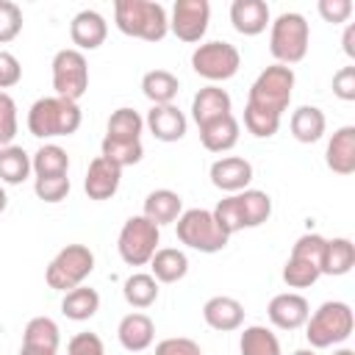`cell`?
<instances>
[{
    "mask_svg": "<svg viewBox=\"0 0 355 355\" xmlns=\"http://www.w3.org/2000/svg\"><path fill=\"white\" fill-rule=\"evenodd\" d=\"M291 355H316V349H297V352H291Z\"/></svg>",
    "mask_w": 355,
    "mask_h": 355,
    "instance_id": "f5cc1de1",
    "label": "cell"
},
{
    "mask_svg": "<svg viewBox=\"0 0 355 355\" xmlns=\"http://www.w3.org/2000/svg\"><path fill=\"white\" fill-rule=\"evenodd\" d=\"M211 214H214L216 225L227 236H233L244 227H261L272 216V197L261 189H244L239 194L222 197Z\"/></svg>",
    "mask_w": 355,
    "mask_h": 355,
    "instance_id": "6da1fadb",
    "label": "cell"
},
{
    "mask_svg": "<svg viewBox=\"0 0 355 355\" xmlns=\"http://www.w3.org/2000/svg\"><path fill=\"white\" fill-rule=\"evenodd\" d=\"M333 94L344 103L355 100V67H341L333 75Z\"/></svg>",
    "mask_w": 355,
    "mask_h": 355,
    "instance_id": "7dc6e473",
    "label": "cell"
},
{
    "mask_svg": "<svg viewBox=\"0 0 355 355\" xmlns=\"http://www.w3.org/2000/svg\"><path fill=\"white\" fill-rule=\"evenodd\" d=\"M119 183H122V169L116 164H111L103 155L89 161V169L83 178V191L89 200H97V202L111 200L119 191Z\"/></svg>",
    "mask_w": 355,
    "mask_h": 355,
    "instance_id": "9a60e30c",
    "label": "cell"
},
{
    "mask_svg": "<svg viewBox=\"0 0 355 355\" xmlns=\"http://www.w3.org/2000/svg\"><path fill=\"white\" fill-rule=\"evenodd\" d=\"M158 291H161V288H158V280H155L150 272H133V275H128L125 283H122V297H125V302H128L130 308H136V311H144V308L155 305Z\"/></svg>",
    "mask_w": 355,
    "mask_h": 355,
    "instance_id": "f1b7e54d",
    "label": "cell"
},
{
    "mask_svg": "<svg viewBox=\"0 0 355 355\" xmlns=\"http://www.w3.org/2000/svg\"><path fill=\"white\" fill-rule=\"evenodd\" d=\"M211 183L225 194H239L252 183V164L241 155H222L208 169Z\"/></svg>",
    "mask_w": 355,
    "mask_h": 355,
    "instance_id": "4fadbf2b",
    "label": "cell"
},
{
    "mask_svg": "<svg viewBox=\"0 0 355 355\" xmlns=\"http://www.w3.org/2000/svg\"><path fill=\"white\" fill-rule=\"evenodd\" d=\"M178 92H180V80L169 69H150L141 78V94L153 105H169V103H175Z\"/></svg>",
    "mask_w": 355,
    "mask_h": 355,
    "instance_id": "83f0119b",
    "label": "cell"
},
{
    "mask_svg": "<svg viewBox=\"0 0 355 355\" xmlns=\"http://www.w3.org/2000/svg\"><path fill=\"white\" fill-rule=\"evenodd\" d=\"M19 130V114L17 103L8 92H0V147L14 144V136Z\"/></svg>",
    "mask_w": 355,
    "mask_h": 355,
    "instance_id": "ab89813d",
    "label": "cell"
},
{
    "mask_svg": "<svg viewBox=\"0 0 355 355\" xmlns=\"http://www.w3.org/2000/svg\"><path fill=\"white\" fill-rule=\"evenodd\" d=\"M58 344H61V330H58V324L50 316H33V319H28V324L22 330V347L58 352Z\"/></svg>",
    "mask_w": 355,
    "mask_h": 355,
    "instance_id": "d6a6232c",
    "label": "cell"
},
{
    "mask_svg": "<svg viewBox=\"0 0 355 355\" xmlns=\"http://www.w3.org/2000/svg\"><path fill=\"white\" fill-rule=\"evenodd\" d=\"M6 208H8V194H6V189L0 186V214H3Z\"/></svg>",
    "mask_w": 355,
    "mask_h": 355,
    "instance_id": "f907efd6",
    "label": "cell"
},
{
    "mask_svg": "<svg viewBox=\"0 0 355 355\" xmlns=\"http://www.w3.org/2000/svg\"><path fill=\"white\" fill-rule=\"evenodd\" d=\"M355 266V244L347 236H336L324 241V252H322V275H333L341 277Z\"/></svg>",
    "mask_w": 355,
    "mask_h": 355,
    "instance_id": "4316f807",
    "label": "cell"
},
{
    "mask_svg": "<svg viewBox=\"0 0 355 355\" xmlns=\"http://www.w3.org/2000/svg\"><path fill=\"white\" fill-rule=\"evenodd\" d=\"M183 214V197L172 189H155L144 197V205H141V216L150 219L155 227H164V225H175L178 216Z\"/></svg>",
    "mask_w": 355,
    "mask_h": 355,
    "instance_id": "603a6c76",
    "label": "cell"
},
{
    "mask_svg": "<svg viewBox=\"0 0 355 355\" xmlns=\"http://www.w3.org/2000/svg\"><path fill=\"white\" fill-rule=\"evenodd\" d=\"M114 25L125 36H133L141 42H161L169 33L166 8L155 0H116Z\"/></svg>",
    "mask_w": 355,
    "mask_h": 355,
    "instance_id": "3957f363",
    "label": "cell"
},
{
    "mask_svg": "<svg viewBox=\"0 0 355 355\" xmlns=\"http://www.w3.org/2000/svg\"><path fill=\"white\" fill-rule=\"evenodd\" d=\"M141 133H144V116L136 108L122 105V108L111 111L108 125H105V136L108 139H116V141H141Z\"/></svg>",
    "mask_w": 355,
    "mask_h": 355,
    "instance_id": "4dcf8cb0",
    "label": "cell"
},
{
    "mask_svg": "<svg viewBox=\"0 0 355 355\" xmlns=\"http://www.w3.org/2000/svg\"><path fill=\"white\" fill-rule=\"evenodd\" d=\"M100 311V294L92 286H78L61 297V313L72 322H86Z\"/></svg>",
    "mask_w": 355,
    "mask_h": 355,
    "instance_id": "f546056e",
    "label": "cell"
},
{
    "mask_svg": "<svg viewBox=\"0 0 355 355\" xmlns=\"http://www.w3.org/2000/svg\"><path fill=\"white\" fill-rule=\"evenodd\" d=\"M161 244V227H155L150 219H144L141 214L125 219L119 236H116V250L119 258L128 266H147L150 258L155 255Z\"/></svg>",
    "mask_w": 355,
    "mask_h": 355,
    "instance_id": "9c48e42d",
    "label": "cell"
},
{
    "mask_svg": "<svg viewBox=\"0 0 355 355\" xmlns=\"http://www.w3.org/2000/svg\"><path fill=\"white\" fill-rule=\"evenodd\" d=\"M319 14L324 22H333V25H341L352 17V0H319Z\"/></svg>",
    "mask_w": 355,
    "mask_h": 355,
    "instance_id": "bcb514c9",
    "label": "cell"
},
{
    "mask_svg": "<svg viewBox=\"0 0 355 355\" xmlns=\"http://www.w3.org/2000/svg\"><path fill=\"white\" fill-rule=\"evenodd\" d=\"M308 44H311V28L302 14L283 11L269 22V53L275 55V64L283 67L300 64L308 55Z\"/></svg>",
    "mask_w": 355,
    "mask_h": 355,
    "instance_id": "5b68a950",
    "label": "cell"
},
{
    "mask_svg": "<svg viewBox=\"0 0 355 355\" xmlns=\"http://www.w3.org/2000/svg\"><path fill=\"white\" fill-rule=\"evenodd\" d=\"M239 352L241 355H283L277 336L263 324H250L241 330Z\"/></svg>",
    "mask_w": 355,
    "mask_h": 355,
    "instance_id": "e575fe53",
    "label": "cell"
},
{
    "mask_svg": "<svg viewBox=\"0 0 355 355\" xmlns=\"http://www.w3.org/2000/svg\"><path fill=\"white\" fill-rule=\"evenodd\" d=\"M272 22L269 6L263 0H233L230 3V25L241 36H258Z\"/></svg>",
    "mask_w": 355,
    "mask_h": 355,
    "instance_id": "7402d4cb",
    "label": "cell"
},
{
    "mask_svg": "<svg viewBox=\"0 0 355 355\" xmlns=\"http://www.w3.org/2000/svg\"><path fill=\"white\" fill-rule=\"evenodd\" d=\"M333 355H355V349H349V347H338V349H333Z\"/></svg>",
    "mask_w": 355,
    "mask_h": 355,
    "instance_id": "816d5d0a",
    "label": "cell"
},
{
    "mask_svg": "<svg viewBox=\"0 0 355 355\" xmlns=\"http://www.w3.org/2000/svg\"><path fill=\"white\" fill-rule=\"evenodd\" d=\"M324 164L336 175H352L355 172V125H341L324 150Z\"/></svg>",
    "mask_w": 355,
    "mask_h": 355,
    "instance_id": "ffe728a7",
    "label": "cell"
},
{
    "mask_svg": "<svg viewBox=\"0 0 355 355\" xmlns=\"http://www.w3.org/2000/svg\"><path fill=\"white\" fill-rule=\"evenodd\" d=\"M67 355H105V347L97 333H75L67 344Z\"/></svg>",
    "mask_w": 355,
    "mask_h": 355,
    "instance_id": "ee69618b",
    "label": "cell"
},
{
    "mask_svg": "<svg viewBox=\"0 0 355 355\" xmlns=\"http://www.w3.org/2000/svg\"><path fill=\"white\" fill-rule=\"evenodd\" d=\"M266 316L277 330H300V327H305V322L311 316V305L302 294L283 291V294H275L269 300Z\"/></svg>",
    "mask_w": 355,
    "mask_h": 355,
    "instance_id": "5bb4252c",
    "label": "cell"
},
{
    "mask_svg": "<svg viewBox=\"0 0 355 355\" xmlns=\"http://www.w3.org/2000/svg\"><path fill=\"white\" fill-rule=\"evenodd\" d=\"M31 166L36 178H58V175H69V155L61 144L44 141L33 155H31Z\"/></svg>",
    "mask_w": 355,
    "mask_h": 355,
    "instance_id": "1f68e13d",
    "label": "cell"
},
{
    "mask_svg": "<svg viewBox=\"0 0 355 355\" xmlns=\"http://www.w3.org/2000/svg\"><path fill=\"white\" fill-rule=\"evenodd\" d=\"M319 277H322V272H319L316 263L288 255V261H286V266H283V283H286L288 288H308V286H313Z\"/></svg>",
    "mask_w": 355,
    "mask_h": 355,
    "instance_id": "8d00e7d4",
    "label": "cell"
},
{
    "mask_svg": "<svg viewBox=\"0 0 355 355\" xmlns=\"http://www.w3.org/2000/svg\"><path fill=\"white\" fill-rule=\"evenodd\" d=\"M294 69L283 67V64H269L266 69H261V75L252 80L250 94H247V105H255L261 111H269L275 116L283 119V114L291 105V94H294Z\"/></svg>",
    "mask_w": 355,
    "mask_h": 355,
    "instance_id": "8992f818",
    "label": "cell"
},
{
    "mask_svg": "<svg viewBox=\"0 0 355 355\" xmlns=\"http://www.w3.org/2000/svg\"><path fill=\"white\" fill-rule=\"evenodd\" d=\"M202 319L211 330H219V333H233L244 324V305L236 300V297H227V294H216L211 300H205L202 305Z\"/></svg>",
    "mask_w": 355,
    "mask_h": 355,
    "instance_id": "d6986e66",
    "label": "cell"
},
{
    "mask_svg": "<svg viewBox=\"0 0 355 355\" xmlns=\"http://www.w3.org/2000/svg\"><path fill=\"white\" fill-rule=\"evenodd\" d=\"M189 272V258L178 247H158L155 255L150 258V275L158 283H178Z\"/></svg>",
    "mask_w": 355,
    "mask_h": 355,
    "instance_id": "484cf974",
    "label": "cell"
},
{
    "mask_svg": "<svg viewBox=\"0 0 355 355\" xmlns=\"http://www.w3.org/2000/svg\"><path fill=\"white\" fill-rule=\"evenodd\" d=\"M22 80V64L14 53L8 50H0V92L17 86Z\"/></svg>",
    "mask_w": 355,
    "mask_h": 355,
    "instance_id": "f6af8a7d",
    "label": "cell"
},
{
    "mask_svg": "<svg viewBox=\"0 0 355 355\" xmlns=\"http://www.w3.org/2000/svg\"><path fill=\"white\" fill-rule=\"evenodd\" d=\"M208 22H211V3L208 0H178L172 6L169 31L180 42H189V44L202 42Z\"/></svg>",
    "mask_w": 355,
    "mask_h": 355,
    "instance_id": "7c38bea8",
    "label": "cell"
},
{
    "mask_svg": "<svg viewBox=\"0 0 355 355\" xmlns=\"http://www.w3.org/2000/svg\"><path fill=\"white\" fill-rule=\"evenodd\" d=\"M155 355H202L200 344L186 336H169L155 344Z\"/></svg>",
    "mask_w": 355,
    "mask_h": 355,
    "instance_id": "7bdbcfd3",
    "label": "cell"
},
{
    "mask_svg": "<svg viewBox=\"0 0 355 355\" xmlns=\"http://www.w3.org/2000/svg\"><path fill=\"white\" fill-rule=\"evenodd\" d=\"M288 128H291V136L300 141V144H313L324 136L327 130V116L322 108L316 105H300L291 111V119H288Z\"/></svg>",
    "mask_w": 355,
    "mask_h": 355,
    "instance_id": "cb8c5ba5",
    "label": "cell"
},
{
    "mask_svg": "<svg viewBox=\"0 0 355 355\" xmlns=\"http://www.w3.org/2000/svg\"><path fill=\"white\" fill-rule=\"evenodd\" d=\"M116 338L128 352H144L155 341V322L144 311L125 313L116 327Z\"/></svg>",
    "mask_w": 355,
    "mask_h": 355,
    "instance_id": "44dd1931",
    "label": "cell"
},
{
    "mask_svg": "<svg viewBox=\"0 0 355 355\" xmlns=\"http://www.w3.org/2000/svg\"><path fill=\"white\" fill-rule=\"evenodd\" d=\"M227 114H233V100L222 86L208 83L191 97V119L197 122V128H202L214 119H222Z\"/></svg>",
    "mask_w": 355,
    "mask_h": 355,
    "instance_id": "ac0fdd59",
    "label": "cell"
},
{
    "mask_svg": "<svg viewBox=\"0 0 355 355\" xmlns=\"http://www.w3.org/2000/svg\"><path fill=\"white\" fill-rule=\"evenodd\" d=\"M100 155L108 158L111 164H116L119 169H125V166H133L144 158V147H141V141H116V139L103 136Z\"/></svg>",
    "mask_w": 355,
    "mask_h": 355,
    "instance_id": "d590c367",
    "label": "cell"
},
{
    "mask_svg": "<svg viewBox=\"0 0 355 355\" xmlns=\"http://www.w3.org/2000/svg\"><path fill=\"white\" fill-rule=\"evenodd\" d=\"M144 128L153 133V139L158 141H180L186 136V128H189V119L186 114L169 103V105H153L144 116Z\"/></svg>",
    "mask_w": 355,
    "mask_h": 355,
    "instance_id": "e0dca14e",
    "label": "cell"
},
{
    "mask_svg": "<svg viewBox=\"0 0 355 355\" xmlns=\"http://www.w3.org/2000/svg\"><path fill=\"white\" fill-rule=\"evenodd\" d=\"M19 355H55V352H47V349H33V347H19Z\"/></svg>",
    "mask_w": 355,
    "mask_h": 355,
    "instance_id": "681fc988",
    "label": "cell"
},
{
    "mask_svg": "<svg viewBox=\"0 0 355 355\" xmlns=\"http://www.w3.org/2000/svg\"><path fill=\"white\" fill-rule=\"evenodd\" d=\"M241 67V53L236 50V44L214 39V42H200L191 53V69L211 80L214 86L222 80H230Z\"/></svg>",
    "mask_w": 355,
    "mask_h": 355,
    "instance_id": "30bf717a",
    "label": "cell"
},
{
    "mask_svg": "<svg viewBox=\"0 0 355 355\" xmlns=\"http://www.w3.org/2000/svg\"><path fill=\"white\" fill-rule=\"evenodd\" d=\"M53 89H55V97H64V100H72L78 103L86 89H89V61L80 50L75 47H64L53 55Z\"/></svg>",
    "mask_w": 355,
    "mask_h": 355,
    "instance_id": "8fae6325",
    "label": "cell"
},
{
    "mask_svg": "<svg viewBox=\"0 0 355 355\" xmlns=\"http://www.w3.org/2000/svg\"><path fill=\"white\" fill-rule=\"evenodd\" d=\"M94 272V252L86 244H67L61 247L53 261L44 269V280L53 291H72L78 286H83V280Z\"/></svg>",
    "mask_w": 355,
    "mask_h": 355,
    "instance_id": "52a82bcc",
    "label": "cell"
},
{
    "mask_svg": "<svg viewBox=\"0 0 355 355\" xmlns=\"http://www.w3.org/2000/svg\"><path fill=\"white\" fill-rule=\"evenodd\" d=\"M239 133H241L239 119L233 114H227L222 119H214V122L202 125L200 128V141L208 153H227L239 144Z\"/></svg>",
    "mask_w": 355,
    "mask_h": 355,
    "instance_id": "d4e9b609",
    "label": "cell"
},
{
    "mask_svg": "<svg viewBox=\"0 0 355 355\" xmlns=\"http://www.w3.org/2000/svg\"><path fill=\"white\" fill-rule=\"evenodd\" d=\"M175 230H178V241L186 244L189 250H197V252H219L227 247L230 236L216 225L214 214L208 208H189L178 216L175 222Z\"/></svg>",
    "mask_w": 355,
    "mask_h": 355,
    "instance_id": "ba28073f",
    "label": "cell"
},
{
    "mask_svg": "<svg viewBox=\"0 0 355 355\" xmlns=\"http://www.w3.org/2000/svg\"><path fill=\"white\" fill-rule=\"evenodd\" d=\"M341 44H344V53H347V58H355V25H347V28H344Z\"/></svg>",
    "mask_w": 355,
    "mask_h": 355,
    "instance_id": "c3c4849f",
    "label": "cell"
},
{
    "mask_svg": "<svg viewBox=\"0 0 355 355\" xmlns=\"http://www.w3.org/2000/svg\"><path fill=\"white\" fill-rule=\"evenodd\" d=\"M324 236H319V233H305V236H300L297 241H294V247H291V255L294 258H302V261H311V263H316L319 266V272H322V252H324Z\"/></svg>",
    "mask_w": 355,
    "mask_h": 355,
    "instance_id": "b9f144b4",
    "label": "cell"
},
{
    "mask_svg": "<svg viewBox=\"0 0 355 355\" xmlns=\"http://www.w3.org/2000/svg\"><path fill=\"white\" fill-rule=\"evenodd\" d=\"M244 128L255 139H272L280 130V116H275L269 111H261L255 105H244Z\"/></svg>",
    "mask_w": 355,
    "mask_h": 355,
    "instance_id": "74e56055",
    "label": "cell"
},
{
    "mask_svg": "<svg viewBox=\"0 0 355 355\" xmlns=\"http://www.w3.org/2000/svg\"><path fill=\"white\" fill-rule=\"evenodd\" d=\"M22 31V8L11 0H0V44H8Z\"/></svg>",
    "mask_w": 355,
    "mask_h": 355,
    "instance_id": "60d3db41",
    "label": "cell"
},
{
    "mask_svg": "<svg viewBox=\"0 0 355 355\" xmlns=\"http://www.w3.org/2000/svg\"><path fill=\"white\" fill-rule=\"evenodd\" d=\"M355 330V316L352 308L341 300H327L322 302L305 322V338L311 349H327L344 344Z\"/></svg>",
    "mask_w": 355,
    "mask_h": 355,
    "instance_id": "277c9868",
    "label": "cell"
},
{
    "mask_svg": "<svg viewBox=\"0 0 355 355\" xmlns=\"http://www.w3.org/2000/svg\"><path fill=\"white\" fill-rule=\"evenodd\" d=\"M83 122L80 105L64 97H39L31 108H28V133L36 139H58V136H72L78 133Z\"/></svg>",
    "mask_w": 355,
    "mask_h": 355,
    "instance_id": "7a4b0ae2",
    "label": "cell"
},
{
    "mask_svg": "<svg viewBox=\"0 0 355 355\" xmlns=\"http://www.w3.org/2000/svg\"><path fill=\"white\" fill-rule=\"evenodd\" d=\"M31 172H33L31 155L19 144L0 147V183L19 186V183H25L31 178Z\"/></svg>",
    "mask_w": 355,
    "mask_h": 355,
    "instance_id": "836d02e7",
    "label": "cell"
},
{
    "mask_svg": "<svg viewBox=\"0 0 355 355\" xmlns=\"http://www.w3.org/2000/svg\"><path fill=\"white\" fill-rule=\"evenodd\" d=\"M108 36V22L100 11L94 8H83L72 17L69 22V39L75 44V50L86 53V50H97Z\"/></svg>",
    "mask_w": 355,
    "mask_h": 355,
    "instance_id": "2e32d148",
    "label": "cell"
},
{
    "mask_svg": "<svg viewBox=\"0 0 355 355\" xmlns=\"http://www.w3.org/2000/svg\"><path fill=\"white\" fill-rule=\"evenodd\" d=\"M69 189H72L69 175H58V178H33V191H36V197H39L42 202H50V205L67 200Z\"/></svg>",
    "mask_w": 355,
    "mask_h": 355,
    "instance_id": "f35d334b",
    "label": "cell"
}]
</instances>
